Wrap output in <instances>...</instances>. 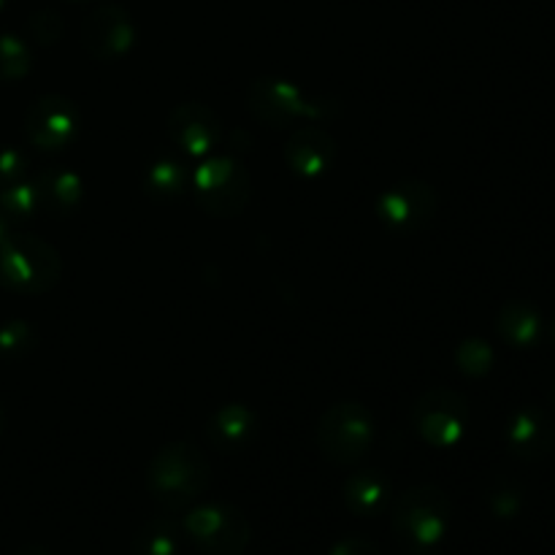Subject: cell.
Here are the masks:
<instances>
[{
  "instance_id": "1",
  "label": "cell",
  "mask_w": 555,
  "mask_h": 555,
  "mask_svg": "<svg viewBox=\"0 0 555 555\" xmlns=\"http://www.w3.org/2000/svg\"><path fill=\"white\" fill-rule=\"evenodd\" d=\"M211 466L204 450L190 442H171L157 450L146 469V486L152 496L177 509L195 502L209 488Z\"/></svg>"
},
{
  "instance_id": "2",
  "label": "cell",
  "mask_w": 555,
  "mask_h": 555,
  "mask_svg": "<svg viewBox=\"0 0 555 555\" xmlns=\"http://www.w3.org/2000/svg\"><path fill=\"white\" fill-rule=\"evenodd\" d=\"M63 260L57 249L30 233H14L0 244V285L14 293H47L57 285Z\"/></svg>"
},
{
  "instance_id": "3",
  "label": "cell",
  "mask_w": 555,
  "mask_h": 555,
  "mask_svg": "<svg viewBox=\"0 0 555 555\" xmlns=\"http://www.w3.org/2000/svg\"><path fill=\"white\" fill-rule=\"evenodd\" d=\"M450 529V502L439 488L417 486L399 499L393 531L406 551L434 553Z\"/></svg>"
},
{
  "instance_id": "4",
  "label": "cell",
  "mask_w": 555,
  "mask_h": 555,
  "mask_svg": "<svg viewBox=\"0 0 555 555\" xmlns=\"http://www.w3.org/2000/svg\"><path fill=\"white\" fill-rule=\"evenodd\" d=\"M374 434H377V426H374L372 412L356 401H341V404L328 406L320 417V453L334 464H356L369 453Z\"/></svg>"
},
{
  "instance_id": "5",
  "label": "cell",
  "mask_w": 555,
  "mask_h": 555,
  "mask_svg": "<svg viewBox=\"0 0 555 555\" xmlns=\"http://www.w3.org/2000/svg\"><path fill=\"white\" fill-rule=\"evenodd\" d=\"M190 188L209 215L236 217L249 204V173L236 157H211L190 173Z\"/></svg>"
},
{
  "instance_id": "6",
  "label": "cell",
  "mask_w": 555,
  "mask_h": 555,
  "mask_svg": "<svg viewBox=\"0 0 555 555\" xmlns=\"http://www.w3.org/2000/svg\"><path fill=\"white\" fill-rule=\"evenodd\" d=\"M190 540L209 555H238L253 540L249 520L231 504H204L184 518Z\"/></svg>"
},
{
  "instance_id": "7",
  "label": "cell",
  "mask_w": 555,
  "mask_h": 555,
  "mask_svg": "<svg viewBox=\"0 0 555 555\" xmlns=\"http://www.w3.org/2000/svg\"><path fill=\"white\" fill-rule=\"evenodd\" d=\"M412 426L434 448H453L469 426V401L455 390H428L412 410Z\"/></svg>"
},
{
  "instance_id": "8",
  "label": "cell",
  "mask_w": 555,
  "mask_h": 555,
  "mask_svg": "<svg viewBox=\"0 0 555 555\" xmlns=\"http://www.w3.org/2000/svg\"><path fill=\"white\" fill-rule=\"evenodd\" d=\"M249 112L260 119V122L271 125V128H285L296 119L304 117H323L325 103L312 101L304 95L301 87H296L287 79H276V76H260L253 81L247 92Z\"/></svg>"
},
{
  "instance_id": "9",
  "label": "cell",
  "mask_w": 555,
  "mask_h": 555,
  "mask_svg": "<svg viewBox=\"0 0 555 555\" xmlns=\"http://www.w3.org/2000/svg\"><path fill=\"white\" fill-rule=\"evenodd\" d=\"M439 209L437 190L421 179H404L385 190L377 201V217L393 233H417Z\"/></svg>"
},
{
  "instance_id": "10",
  "label": "cell",
  "mask_w": 555,
  "mask_h": 555,
  "mask_svg": "<svg viewBox=\"0 0 555 555\" xmlns=\"http://www.w3.org/2000/svg\"><path fill=\"white\" fill-rule=\"evenodd\" d=\"M81 130V112L65 95H43L33 101L25 117V133L33 146L57 152L74 144Z\"/></svg>"
},
{
  "instance_id": "11",
  "label": "cell",
  "mask_w": 555,
  "mask_h": 555,
  "mask_svg": "<svg viewBox=\"0 0 555 555\" xmlns=\"http://www.w3.org/2000/svg\"><path fill=\"white\" fill-rule=\"evenodd\" d=\"M81 43L98 60H119L135 43L133 16L122 5H101L87 16L81 27Z\"/></svg>"
},
{
  "instance_id": "12",
  "label": "cell",
  "mask_w": 555,
  "mask_h": 555,
  "mask_svg": "<svg viewBox=\"0 0 555 555\" xmlns=\"http://www.w3.org/2000/svg\"><path fill=\"white\" fill-rule=\"evenodd\" d=\"M168 135L188 155L204 157L220 144L222 119L204 103H182L168 119Z\"/></svg>"
},
{
  "instance_id": "13",
  "label": "cell",
  "mask_w": 555,
  "mask_h": 555,
  "mask_svg": "<svg viewBox=\"0 0 555 555\" xmlns=\"http://www.w3.org/2000/svg\"><path fill=\"white\" fill-rule=\"evenodd\" d=\"M285 160L298 177H323L336 160V141L328 130L318 125L298 128L285 146Z\"/></svg>"
},
{
  "instance_id": "14",
  "label": "cell",
  "mask_w": 555,
  "mask_h": 555,
  "mask_svg": "<svg viewBox=\"0 0 555 555\" xmlns=\"http://www.w3.org/2000/svg\"><path fill=\"white\" fill-rule=\"evenodd\" d=\"M555 444V428L551 417L537 406H524L507 423V448L520 461L545 459Z\"/></svg>"
},
{
  "instance_id": "15",
  "label": "cell",
  "mask_w": 555,
  "mask_h": 555,
  "mask_svg": "<svg viewBox=\"0 0 555 555\" xmlns=\"http://www.w3.org/2000/svg\"><path fill=\"white\" fill-rule=\"evenodd\" d=\"M258 428V415L247 404H225L209 417L206 434H209L211 444L220 448L222 453H236V450L249 448L255 442Z\"/></svg>"
},
{
  "instance_id": "16",
  "label": "cell",
  "mask_w": 555,
  "mask_h": 555,
  "mask_svg": "<svg viewBox=\"0 0 555 555\" xmlns=\"http://www.w3.org/2000/svg\"><path fill=\"white\" fill-rule=\"evenodd\" d=\"M38 190V201L49 215L68 217L85 201V182L79 173L70 168H43L36 179H33Z\"/></svg>"
},
{
  "instance_id": "17",
  "label": "cell",
  "mask_w": 555,
  "mask_h": 555,
  "mask_svg": "<svg viewBox=\"0 0 555 555\" xmlns=\"http://www.w3.org/2000/svg\"><path fill=\"white\" fill-rule=\"evenodd\" d=\"M390 499L388 477L379 475L377 469H363L347 477L345 482V504L350 513L361 518H374L385 509Z\"/></svg>"
},
{
  "instance_id": "18",
  "label": "cell",
  "mask_w": 555,
  "mask_h": 555,
  "mask_svg": "<svg viewBox=\"0 0 555 555\" xmlns=\"http://www.w3.org/2000/svg\"><path fill=\"white\" fill-rule=\"evenodd\" d=\"M499 334L515 347H531L542 336V318L529 301H509L499 312Z\"/></svg>"
},
{
  "instance_id": "19",
  "label": "cell",
  "mask_w": 555,
  "mask_h": 555,
  "mask_svg": "<svg viewBox=\"0 0 555 555\" xmlns=\"http://www.w3.org/2000/svg\"><path fill=\"white\" fill-rule=\"evenodd\" d=\"M146 193L157 201H173L179 195H184V190L190 188V171L177 160H168V157H160V160L152 163L146 168Z\"/></svg>"
},
{
  "instance_id": "20",
  "label": "cell",
  "mask_w": 555,
  "mask_h": 555,
  "mask_svg": "<svg viewBox=\"0 0 555 555\" xmlns=\"http://www.w3.org/2000/svg\"><path fill=\"white\" fill-rule=\"evenodd\" d=\"M135 555H177L179 531L171 518H155L139 531L133 542Z\"/></svg>"
},
{
  "instance_id": "21",
  "label": "cell",
  "mask_w": 555,
  "mask_h": 555,
  "mask_svg": "<svg viewBox=\"0 0 555 555\" xmlns=\"http://www.w3.org/2000/svg\"><path fill=\"white\" fill-rule=\"evenodd\" d=\"M33 65V54L22 38L0 33V85L25 79Z\"/></svg>"
},
{
  "instance_id": "22",
  "label": "cell",
  "mask_w": 555,
  "mask_h": 555,
  "mask_svg": "<svg viewBox=\"0 0 555 555\" xmlns=\"http://www.w3.org/2000/svg\"><path fill=\"white\" fill-rule=\"evenodd\" d=\"M38 345V334L27 320L14 318L5 320L0 325V356L11 358V361H20V358L30 356Z\"/></svg>"
},
{
  "instance_id": "23",
  "label": "cell",
  "mask_w": 555,
  "mask_h": 555,
  "mask_svg": "<svg viewBox=\"0 0 555 555\" xmlns=\"http://www.w3.org/2000/svg\"><path fill=\"white\" fill-rule=\"evenodd\" d=\"M38 206H41V201H38L36 184L27 182V179L25 182L5 184V188H0V209H3L9 217H14L16 222L27 220V217L36 215Z\"/></svg>"
},
{
  "instance_id": "24",
  "label": "cell",
  "mask_w": 555,
  "mask_h": 555,
  "mask_svg": "<svg viewBox=\"0 0 555 555\" xmlns=\"http://www.w3.org/2000/svg\"><path fill=\"white\" fill-rule=\"evenodd\" d=\"M455 363L466 377H482L493 369V350L486 339H466L455 350Z\"/></svg>"
},
{
  "instance_id": "25",
  "label": "cell",
  "mask_w": 555,
  "mask_h": 555,
  "mask_svg": "<svg viewBox=\"0 0 555 555\" xmlns=\"http://www.w3.org/2000/svg\"><path fill=\"white\" fill-rule=\"evenodd\" d=\"M488 502H491V513L496 515V518L509 520L524 509V493H520V488L513 486V482H499L491 491V496H488Z\"/></svg>"
},
{
  "instance_id": "26",
  "label": "cell",
  "mask_w": 555,
  "mask_h": 555,
  "mask_svg": "<svg viewBox=\"0 0 555 555\" xmlns=\"http://www.w3.org/2000/svg\"><path fill=\"white\" fill-rule=\"evenodd\" d=\"M27 168H30V160H27L25 152L16 150V146H0V188L25 182Z\"/></svg>"
},
{
  "instance_id": "27",
  "label": "cell",
  "mask_w": 555,
  "mask_h": 555,
  "mask_svg": "<svg viewBox=\"0 0 555 555\" xmlns=\"http://www.w3.org/2000/svg\"><path fill=\"white\" fill-rule=\"evenodd\" d=\"M30 36L36 38L38 43H54L60 36H63V20H60L54 11H36L30 16Z\"/></svg>"
},
{
  "instance_id": "28",
  "label": "cell",
  "mask_w": 555,
  "mask_h": 555,
  "mask_svg": "<svg viewBox=\"0 0 555 555\" xmlns=\"http://www.w3.org/2000/svg\"><path fill=\"white\" fill-rule=\"evenodd\" d=\"M328 555H383L379 547L374 545L366 537H347V540H339L334 547H331Z\"/></svg>"
},
{
  "instance_id": "29",
  "label": "cell",
  "mask_w": 555,
  "mask_h": 555,
  "mask_svg": "<svg viewBox=\"0 0 555 555\" xmlns=\"http://www.w3.org/2000/svg\"><path fill=\"white\" fill-rule=\"evenodd\" d=\"M14 233H20V231H16V220H14V217L5 215L3 209H0V244L9 242Z\"/></svg>"
},
{
  "instance_id": "30",
  "label": "cell",
  "mask_w": 555,
  "mask_h": 555,
  "mask_svg": "<svg viewBox=\"0 0 555 555\" xmlns=\"http://www.w3.org/2000/svg\"><path fill=\"white\" fill-rule=\"evenodd\" d=\"M16 555H54L52 551H47V547H38V545H30V547H22Z\"/></svg>"
},
{
  "instance_id": "31",
  "label": "cell",
  "mask_w": 555,
  "mask_h": 555,
  "mask_svg": "<svg viewBox=\"0 0 555 555\" xmlns=\"http://www.w3.org/2000/svg\"><path fill=\"white\" fill-rule=\"evenodd\" d=\"M3 428H5V410L3 404H0V434H3Z\"/></svg>"
},
{
  "instance_id": "32",
  "label": "cell",
  "mask_w": 555,
  "mask_h": 555,
  "mask_svg": "<svg viewBox=\"0 0 555 555\" xmlns=\"http://www.w3.org/2000/svg\"><path fill=\"white\" fill-rule=\"evenodd\" d=\"M551 336H553V341H555V320H553V328H551Z\"/></svg>"
},
{
  "instance_id": "33",
  "label": "cell",
  "mask_w": 555,
  "mask_h": 555,
  "mask_svg": "<svg viewBox=\"0 0 555 555\" xmlns=\"http://www.w3.org/2000/svg\"><path fill=\"white\" fill-rule=\"evenodd\" d=\"M5 3H9V0H0V11H3V5H5Z\"/></svg>"
},
{
  "instance_id": "34",
  "label": "cell",
  "mask_w": 555,
  "mask_h": 555,
  "mask_svg": "<svg viewBox=\"0 0 555 555\" xmlns=\"http://www.w3.org/2000/svg\"><path fill=\"white\" fill-rule=\"evenodd\" d=\"M553 401H555V390H553Z\"/></svg>"
},
{
  "instance_id": "35",
  "label": "cell",
  "mask_w": 555,
  "mask_h": 555,
  "mask_svg": "<svg viewBox=\"0 0 555 555\" xmlns=\"http://www.w3.org/2000/svg\"><path fill=\"white\" fill-rule=\"evenodd\" d=\"M74 3H76V0H74Z\"/></svg>"
}]
</instances>
